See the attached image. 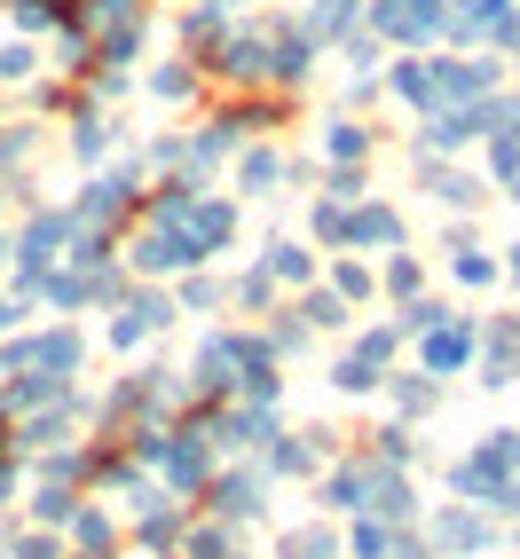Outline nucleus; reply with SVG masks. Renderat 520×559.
Returning <instances> with one entry per match:
<instances>
[{
  "label": "nucleus",
  "instance_id": "nucleus-1",
  "mask_svg": "<svg viewBox=\"0 0 520 559\" xmlns=\"http://www.w3.org/2000/svg\"><path fill=\"white\" fill-rule=\"evenodd\" d=\"M441 24V0H379V32L387 40H426Z\"/></svg>",
  "mask_w": 520,
  "mask_h": 559
},
{
  "label": "nucleus",
  "instance_id": "nucleus-2",
  "mask_svg": "<svg viewBox=\"0 0 520 559\" xmlns=\"http://www.w3.org/2000/svg\"><path fill=\"white\" fill-rule=\"evenodd\" d=\"M481 127H497V110H481V103H465V110H441V119H434V151H458V142H473Z\"/></svg>",
  "mask_w": 520,
  "mask_h": 559
},
{
  "label": "nucleus",
  "instance_id": "nucleus-3",
  "mask_svg": "<svg viewBox=\"0 0 520 559\" xmlns=\"http://www.w3.org/2000/svg\"><path fill=\"white\" fill-rule=\"evenodd\" d=\"M465 355H473V331L465 323H426V362L434 370H458Z\"/></svg>",
  "mask_w": 520,
  "mask_h": 559
},
{
  "label": "nucleus",
  "instance_id": "nucleus-4",
  "mask_svg": "<svg viewBox=\"0 0 520 559\" xmlns=\"http://www.w3.org/2000/svg\"><path fill=\"white\" fill-rule=\"evenodd\" d=\"M441 24H458V40H481L489 24H505V0H458V9H441Z\"/></svg>",
  "mask_w": 520,
  "mask_h": 559
},
{
  "label": "nucleus",
  "instance_id": "nucleus-5",
  "mask_svg": "<svg viewBox=\"0 0 520 559\" xmlns=\"http://www.w3.org/2000/svg\"><path fill=\"white\" fill-rule=\"evenodd\" d=\"M489 87V63H434V95H481Z\"/></svg>",
  "mask_w": 520,
  "mask_h": 559
},
{
  "label": "nucleus",
  "instance_id": "nucleus-6",
  "mask_svg": "<svg viewBox=\"0 0 520 559\" xmlns=\"http://www.w3.org/2000/svg\"><path fill=\"white\" fill-rule=\"evenodd\" d=\"M166 323V300H151V292H142V300H127V316H119V347H134L142 331H158Z\"/></svg>",
  "mask_w": 520,
  "mask_h": 559
},
{
  "label": "nucleus",
  "instance_id": "nucleus-7",
  "mask_svg": "<svg viewBox=\"0 0 520 559\" xmlns=\"http://www.w3.org/2000/svg\"><path fill=\"white\" fill-rule=\"evenodd\" d=\"M221 71H229V80H252V71H269V48H260V40H229V48H221Z\"/></svg>",
  "mask_w": 520,
  "mask_h": 559
},
{
  "label": "nucleus",
  "instance_id": "nucleus-8",
  "mask_svg": "<svg viewBox=\"0 0 520 559\" xmlns=\"http://www.w3.org/2000/svg\"><path fill=\"white\" fill-rule=\"evenodd\" d=\"M512 370H520V323H505V331H497V355H489V379H497V386L512 379Z\"/></svg>",
  "mask_w": 520,
  "mask_h": 559
},
{
  "label": "nucleus",
  "instance_id": "nucleus-9",
  "mask_svg": "<svg viewBox=\"0 0 520 559\" xmlns=\"http://www.w3.org/2000/svg\"><path fill=\"white\" fill-rule=\"evenodd\" d=\"M394 87L411 103H434V63H394Z\"/></svg>",
  "mask_w": 520,
  "mask_h": 559
},
{
  "label": "nucleus",
  "instance_id": "nucleus-10",
  "mask_svg": "<svg viewBox=\"0 0 520 559\" xmlns=\"http://www.w3.org/2000/svg\"><path fill=\"white\" fill-rule=\"evenodd\" d=\"M269 276H276V284H308V252H300V245H276Z\"/></svg>",
  "mask_w": 520,
  "mask_h": 559
},
{
  "label": "nucleus",
  "instance_id": "nucleus-11",
  "mask_svg": "<svg viewBox=\"0 0 520 559\" xmlns=\"http://www.w3.org/2000/svg\"><path fill=\"white\" fill-rule=\"evenodd\" d=\"M229 142H237V127H213V134H198V142H190V166H213V158H229Z\"/></svg>",
  "mask_w": 520,
  "mask_h": 559
},
{
  "label": "nucleus",
  "instance_id": "nucleus-12",
  "mask_svg": "<svg viewBox=\"0 0 520 559\" xmlns=\"http://www.w3.org/2000/svg\"><path fill=\"white\" fill-rule=\"evenodd\" d=\"M308 24H316V32H347V24H355V0H316Z\"/></svg>",
  "mask_w": 520,
  "mask_h": 559
},
{
  "label": "nucleus",
  "instance_id": "nucleus-13",
  "mask_svg": "<svg viewBox=\"0 0 520 559\" xmlns=\"http://www.w3.org/2000/svg\"><path fill=\"white\" fill-rule=\"evenodd\" d=\"M119 190H127V181H95V190H87V221H103V213H119Z\"/></svg>",
  "mask_w": 520,
  "mask_h": 559
},
{
  "label": "nucleus",
  "instance_id": "nucleus-14",
  "mask_svg": "<svg viewBox=\"0 0 520 559\" xmlns=\"http://www.w3.org/2000/svg\"><path fill=\"white\" fill-rule=\"evenodd\" d=\"M221 24H229V0H205V9L190 16V32H198V40H213V32H221Z\"/></svg>",
  "mask_w": 520,
  "mask_h": 559
},
{
  "label": "nucleus",
  "instance_id": "nucleus-15",
  "mask_svg": "<svg viewBox=\"0 0 520 559\" xmlns=\"http://www.w3.org/2000/svg\"><path fill=\"white\" fill-rule=\"evenodd\" d=\"M323 151H331V158H355L363 134H355V127H323Z\"/></svg>",
  "mask_w": 520,
  "mask_h": 559
},
{
  "label": "nucleus",
  "instance_id": "nucleus-16",
  "mask_svg": "<svg viewBox=\"0 0 520 559\" xmlns=\"http://www.w3.org/2000/svg\"><path fill=\"white\" fill-rule=\"evenodd\" d=\"M269 181H276V158L252 151V158H245V190H269Z\"/></svg>",
  "mask_w": 520,
  "mask_h": 559
},
{
  "label": "nucleus",
  "instance_id": "nucleus-17",
  "mask_svg": "<svg viewBox=\"0 0 520 559\" xmlns=\"http://www.w3.org/2000/svg\"><path fill=\"white\" fill-rule=\"evenodd\" d=\"M450 269H458V284H489V260L481 252H450Z\"/></svg>",
  "mask_w": 520,
  "mask_h": 559
},
{
  "label": "nucleus",
  "instance_id": "nucleus-18",
  "mask_svg": "<svg viewBox=\"0 0 520 559\" xmlns=\"http://www.w3.org/2000/svg\"><path fill=\"white\" fill-rule=\"evenodd\" d=\"M340 316H347L340 292H316V300H308V323H340Z\"/></svg>",
  "mask_w": 520,
  "mask_h": 559
},
{
  "label": "nucleus",
  "instance_id": "nucleus-19",
  "mask_svg": "<svg viewBox=\"0 0 520 559\" xmlns=\"http://www.w3.org/2000/svg\"><path fill=\"white\" fill-rule=\"evenodd\" d=\"M32 71V48H0V80H24Z\"/></svg>",
  "mask_w": 520,
  "mask_h": 559
},
{
  "label": "nucleus",
  "instance_id": "nucleus-20",
  "mask_svg": "<svg viewBox=\"0 0 520 559\" xmlns=\"http://www.w3.org/2000/svg\"><path fill=\"white\" fill-rule=\"evenodd\" d=\"M505 40H512V48H520V24H505Z\"/></svg>",
  "mask_w": 520,
  "mask_h": 559
},
{
  "label": "nucleus",
  "instance_id": "nucleus-21",
  "mask_svg": "<svg viewBox=\"0 0 520 559\" xmlns=\"http://www.w3.org/2000/svg\"><path fill=\"white\" fill-rule=\"evenodd\" d=\"M512 276H520V245H512Z\"/></svg>",
  "mask_w": 520,
  "mask_h": 559
}]
</instances>
